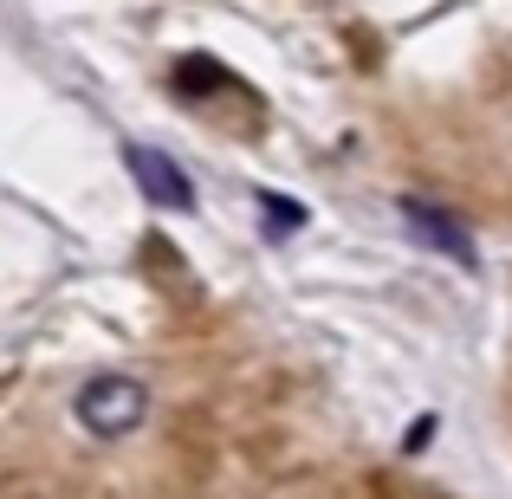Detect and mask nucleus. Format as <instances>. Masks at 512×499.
Masks as SVG:
<instances>
[{
  "label": "nucleus",
  "mask_w": 512,
  "mask_h": 499,
  "mask_svg": "<svg viewBox=\"0 0 512 499\" xmlns=\"http://www.w3.org/2000/svg\"><path fill=\"white\" fill-rule=\"evenodd\" d=\"M78 422L91 428V435H104V441H117V435H130V428L150 415V389L143 383H130V376H98V383H85L78 389Z\"/></svg>",
  "instance_id": "f257e3e1"
},
{
  "label": "nucleus",
  "mask_w": 512,
  "mask_h": 499,
  "mask_svg": "<svg viewBox=\"0 0 512 499\" xmlns=\"http://www.w3.org/2000/svg\"><path fill=\"white\" fill-rule=\"evenodd\" d=\"M396 214H402V227H409L422 247L448 253L461 273H474V266H480V253H474V240H467V227L454 221L448 208H435V201H422V195H402V201H396Z\"/></svg>",
  "instance_id": "f03ea898"
},
{
  "label": "nucleus",
  "mask_w": 512,
  "mask_h": 499,
  "mask_svg": "<svg viewBox=\"0 0 512 499\" xmlns=\"http://www.w3.org/2000/svg\"><path fill=\"white\" fill-rule=\"evenodd\" d=\"M124 169L137 175L143 201H156V208H169V214H188V208H195V182H188V175L175 169L163 150H150V143H124Z\"/></svg>",
  "instance_id": "7ed1b4c3"
},
{
  "label": "nucleus",
  "mask_w": 512,
  "mask_h": 499,
  "mask_svg": "<svg viewBox=\"0 0 512 499\" xmlns=\"http://www.w3.org/2000/svg\"><path fill=\"white\" fill-rule=\"evenodd\" d=\"M260 214H266V234H273V240H286V234H299V227H305V208H299V201L266 195V188H260Z\"/></svg>",
  "instance_id": "20e7f679"
},
{
  "label": "nucleus",
  "mask_w": 512,
  "mask_h": 499,
  "mask_svg": "<svg viewBox=\"0 0 512 499\" xmlns=\"http://www.w3.org/2000/svg\"><path fill=\"white\" fill-rule=\"evenodd\" d=\"M214 85H227L214 59H182V91H214Z\"/></svg>",
  "instance_id": "39448f33"
},
{
  "label": "nucleus",
  "mask_w": 512,
  "mask_h": 499,
  "mask_svg": "<svg viewBox=\"0 0 512 499\" xmlns=\"http://www.w3.org/2000/svg\"><path fill=\"white\" fill-rule=\"evenodd\" d=\"M428 435H435V415H422V422L409 428V441H402V448H409V454H422V448H428Z\"/></svg>",
  "instance_id": "423d86ee"
}]
</instances>
